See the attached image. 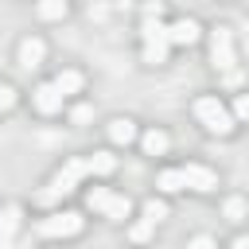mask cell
I'll return each mask as SVG.
<instances>
[{"instance_id": "obj_20", "label": "cell", "mask_w": 249, "mask_h": 249, "mask_svg": "<svg viewBox=\"0 0 249 249\" xmlns=\"http://www.w3.org/2000/svg\"><path fill=\"white\" fill-rule=\"evenodd\" d=\"M140 210H144V218H148V222H152V226H160V222H163V218H167V214H171V210H167V202H163V198H144V206H140Z\"/></svg>"}, {"instance_id": "obj_8", "label": "cell", "mask_w": 249, "mask_h": 249, "mask_svg": "<svg viewBox=\"0 0 249 249\" xmlns=\"http://www.w3.org/2000/svg\"><path fill=\"white\" fill-rule=\"evenodd\" d=\"M105 136H109L117 148H128V144H136V140H140V128H136V121H132V117H113V121L105 124Z\"/></svg>"}, {"instance_id": "obj_2", "label": "cell", "mask_w": 249, "mask_h": 249, "mask_svg": "<svg viewBox=\"0 0 249 249\" xmlns=\"http://www.w3.org/2000/svg\"><path fill=\"white\" fill-rule=\"evenodd\" d=\"M86 230V218L78 210H54L39 222V237H78Z\"/></svg>"}, {"instance_id": "obj_1", "label": "cell", "mask_w": 249, "mask_h": 249, "mask_svg": "<svg viewBox=\"0 0 249 249\" xmlns=\"http://www.w3.org/2000/svg\"><path fill=\"white\" fill-rule=\"evenodd\" d=\"M86 179V156H74V160H66L54 175H51V183L35 195V202H43V206H51V202H58L62 195H70V191H78V183Z\"/></svg>"}, {"instance_id": "obj_21", "label": "cell", "mask_w": 249, "mask_h": 249, "mask_svg": "<svg viewBox=\"0 0 249 249\" xmlns=\"http://www.w3.org/2000/svg\"><path fill=\"white\" fill-rule=\"evenodd\" d=\"M109 198H113V191H109V187H93V191L86 195V206H89V210H97V214H105Z\"/></svg>"}, {"instance_id": "obj_14", "label": "cell", "mask_w": 249, "mask_h": 249, "mask_svg": "<svg viewBox=\"0 0 249 249\" xmlns=\"http://www.w3.org/2000/svg\"><path fill=\"white\" fill-rule=\"evenodd\" d=\"M35 12H39V19L58 23V19L70 16V0H35Z\"/></svg>"}, {"instance_id": "obj_25", "label": "cell", "mask_w": 249, "mask_h": 249, "mask_svg": "<svg viewBox=\"0 0 249 249\" xmlns=\"http://www.w3.org/2000/svg\"><path fill=\"white\" fill-rule=\"evenodd\" d=\"M89 121H93V105H74V109H70V124L82 128V124H89Z\"/></svg>"}, {"instance_id": "obj_24", "label": "cell", "mask_w": 249, "mask_h": 249, "mask_svg": "<svg viewBox=\"0 0 249 249\" xmlns=\"http://www.w3.org/2000/svg\"><path fill=\"white\" fill-rule=\"evenodd\" d=\"M16 101H19L16 86H12V82H0V113H12V109H16Z\"/></svg>"}, {"instance_id": "obj_9", "label": "cell", "mask_w": 249, "mask_h": 249, "mask_svg": "<svg viewBox=\"0 0 249 249\" xmlns=\"http://www.w3.org/2000/svg\"><path fill=\"white\" fill-rule=\"evenodd\" d=\"M191 113H195V121H198V124H206V121H214L218 113H226V105H222V97H218V93H202V97H195V101H191Z\"/></svg>"}, {"instance_id": "obj_6", "label": "cell", "mask_w": 249, "mask_h": 249, "mask_svg": "<svg viewBox=\"0 0 249 249\" xmlns=\"http://www.w3.org/2000/svg\"><path fill=\"white\" fill-rule=\"evenodd\" d=\"M43 58H47V43H43L39 35L19 39V47H16V62H19L23 70H39V66H43Z\"/></svg>"}, {"instance_id": "obj_19", "label": "cell", "mask_w": 249, "mask_h": 249, "mask_svg": "<svg viewBox=\"0 0 249 249\" xmlns=\"http://www.w3.org/2000/svg\"><path fill=\"white\" fill-rule=\"evenodd\" d=\"M233 124H237V121H233V113H230V109H226V113H218V117H214V121H206V124H202V128H206V132H210V136H230V132H233Z\"/></svg>"}, {"instance_id": "obj_4", "label": "cell", "mask_w": 249, "mask_h": 249, "mask_svg": "<svg viewBox=\"0 0 249 249\" xmlns=\"http://www.w3.org/2000/svg\"><path fill=\"white\" fill-rule=\"evenodd\" d=\"M179 171H183L187 191H195V195L218 191V171H214V167H206V163H187V167H179Z\"/></svg>"}, {"instance_id": "obj_10", "label": "cell", "mask_w": 249, "mask_h": 249, "mask_svg": "<svg viewBox=\"0 0 249 249\" xmlns=\"http://www.w3.org/2000/svg\"><path fill=\"white\" fill-rule=\"evenodd\" d=\"M19 226H23V206L19 202H4L0 206V241H12Z\"/></svg>"}, {"instance_id": "obj_17", "label": "cell", "mask_w": 249, "mask_h": 249, "mask_svg": "<svg viewBox=\"0 0 249 249\" xmlns=\"http://www.w3.org/2000/svg\"><path fill=\"white\" fill-rule=\"evenodd\" d=\"M222 218H226V222H233V226H237V222H245V218H249V198L230 195V198L222 202Z\"/></svg>"}, {"instance_id": "obj_5", "label": "cell", "mask_w": 249, "mask_h": 249, "mask_svg": "<svg viewBox=\"0 0 249 249\" xmlns=\"http://www.w3.org/2000/svg\"><path fill=\"white\" fill-rule=\"evenodd\" d=\"M31 109H35L39 117L62 113V93H58V86H54V82H39V86L31 89Z\"/></svg>"}, {"instance_id": "obj_22", "label": "cell", "mask_w": 249, "mask_h": 249, "mask_svg": "<svg viewBox=\"0 0 249 249\" xmlns=\"http://www.w3.org/2000/svg\"><path fill=\"white\" fill-rule=\"evenodd\" d=\"M152 233H156V226H152L148 218H140V222H132V226H128V237H132L136 245H144V241H152Z\"/></svg>"}, {"instance_id": "obj_15", "label": "cell", "mask_w": 249, "mask_h": 249, "mask_svg": "<svg viewBox=\"0 0 249 249\" xmlns=\"http://www.w3.org/2000/svg\"><path fill=\"white\" fill-rule=\"evenodd\" d=\"M117 171V156L113 152H93L86 156V175H113Z\"/></svg>"}, {"instance_id": "obj_18", "label": "cell", "mask_w": 249, "mask_h": 249, "mask_svg": "<svg viewBox=\"0 0 249 249\" xmlns=\"http://www.w3.org/2000/svg\"><path fill=\"white\" fill-rule=\"evenodd\" d=\"M128 214H132V198L113 191V198H109V206H105V214H101V218H109V222H124Z\"/></svg>"}, {"instance_id": "obj_29", "label": "cell", "mask_w": 249, "mask_h": 249, "mask_svg": "<svg viewBox=\"0 0 249 249\" xmlns=\"http://www.w3.org/2000/svg\"><path fill=\"white\" fill-rule=\"evenodd\" d=\"M0 249H12V241H0Z\"/></svg>"}, {"instance_id": "obj_23", "label": "cell", "mask_w": 249, "mask_h": 249, "mask_svg": "<svg viewBox=\"0 0 249 249\" xmlns=\"http://www.w3.org/2000/svg\"><path fill=\"white\" fill-rule=\"evenodd\" d=\"M230 113H233L237 124H249V89H241V93L233 97V109H230Z\"/></svg>"}, {"instance_id": "obj_3", "label": "cell", "mask_w": 249, "mask_h": 249, "mask_svg": "<svg viewBox=\"0 0 249 249\" xmlns=\"http://www.w3.org/2000/svg\"><path fill=\"white\" fill-rule=\"evenodd\" d=\"M210 62L214 70H233L237 66V47H233V31L226 23H218L210 31Z\"/></svg>"}, {"instance_id": "obj_7", "label": "cell", "mask_w": 249, "mask_h": 249, "mask_svg": "<svg viewBox=\"0 0 249 249\" xmlns=\"http://www.w3.org/2000/svg\"><path fill=\"white\" fill-rule=\"evenodd\" d=\"M202 39V27H198V19H191V16H183V19H175L171 27H167V43L171 47H195Z\"/></svg>"}, {"instance_id": "obj_12", "label": "cell", "mask_w": 249, "mask_h": 249, "mask_svg": "<svg viewBox=\"0 0 249 249\" xmlns=\"http://www.w3.org/2000/svg\"><path fill=\"white\" fill-rule=\"evenodd\" d=\"M140 148H144V156H167L171 136H167L163 128H148V132L140 136Z\"/></svg>"}, {"instance_id": "obj_16", "label": "cell", "mask_w": 249, "mask_h": 249, "mask_svg": "<svg viewBox=\"0 0 249 249\" xmlns=\"http://www.w3.org/2000/svg\"><path fill=\"white\" fill-rule=\"evenodd\" d=\"M156 191H160V195H175V191H187V183H183V171H179V167H163V171L156 175Z\"/></svg>"}, {"instance_id": "obj_28", "label": "cell", "mask_w": 249, "mask_h": 249, "mask_svg": "<svg viewBox=\"0 0 249 249\" xmlns=\"http://www.w3.org/2000/svg\"><path fill=\"white\" fill-rule=\"evenodd\" d=\"M230 249H249V233H237V237L230 241Z\"/></svg>"}, {"instance_id": "obj_13", "label": "cell", "mask_w": 249, "mask_h": 249, "mask_svg": "<svg viewBox=\"0 0 249 249\" xmlns=\"http://www.w3.org/2000/svg\"><path fill=\"white\" fill-rule=\"evenodd\" d=\"M51 82L58 86V93H62V97H70V93H82V86H86V74H82V70H58Z\"/></svg>"}, {"instance_id": "obj_11", "label": "cell", "mask_w": 249, "mask_h": 249, "mask_svg": "<svg viewBox=\"0 0 249 249\" xmlns=\"http://www.w3.org/2000/svg\"><path fill=\"white\" fill-rule=\"evenodd\" d=\"M167 51H171L167 31L156 35V39H144V62H148V66H163V62H167Z\"/></svg>"}, {"instance_id": "obj_26", "label": "cell", "mask_w": 249, "mask_h": 249, "mask_svg": "<svg viewBox=\"0 0 249 249\" xmlns=\"http://www.w3.org/2000/svg\"><path fill=\"white\" fill-rule=\"evenodd\" d=\"M163 31H167V27H163L160 19H144V23H140V35H144V39H156V35H163Z\"/></svg>"}, {"instance_id": "obj_27", "label": "cell", "mask_w": 249, "mask_h": 249, "mask_svg": "<svg viewBox=\"0 0 249 249\" xmlns=\"http://www.w3.org/2000/svg\"><path fill=\"white\" fill-rule=\"evenodd\" d=\"M187 249H218V241H214L210 233H195V237L187 241Z\"/></svg>"}]
</instances>
